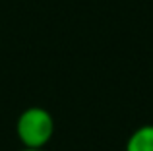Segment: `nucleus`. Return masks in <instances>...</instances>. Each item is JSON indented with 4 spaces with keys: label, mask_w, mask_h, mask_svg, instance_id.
I'll use <instances>...</instances> for the list:
<instances>
[{
    "label": "nucleus",
    "mask_w": 153,
    "mask_h": 151,
    "mask_svg": "<svg viewBox=\"0 0 153 151\" xmlns=\"http://www.w3.org/2000/svg\"><path fill=\"white\" fill-rule=\"evenodd\" d=\"M16 134L23 147L45 149L54 134V118L43 107H27L18 116Z\"/></svg>",
    "instance_id": "1"
},
{
    "label": "nucleus",
    "mask_w": 153,
    "mask_h": 151,
    "mask_svg": "<svg viewBox=\"0 0 153 151\" xmlns=\"http://www.w3.org/2000/svg\"><path fill=\"white\" fill-rule=\"evenodd\" d=\"M126 151H153V124L136 130L126 141Z\"/></svg>",
    "instance_id": "2"
},
{
    "label": "nucleus",
    "mask_w": 153,
    "mask_h": 151,
    "mask_svg": "<svg viewBox=\"0 0 153 151\" xmlns=\"http://www.w3.org/2000/svg\"><path fill=\"white\" fill-rule=\"evenodd\" d=\"M19 151H45V149H27V147H22Z\"/></svg>",
    "instance_id": "3"
}]
</instances>
